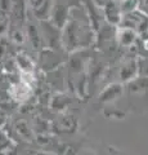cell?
I'll return each instance as SVG.
<instances>
[{"label": "cell", "mask_w": 148, "mask_h": 155, "mask_svg": "<svg viewBox=\"0 0 148 155\" xmlns=\"http://www.w3.org/2000/svg\"><path fill=\"white\" fill-rule=\"evenodd\" d=\"M30 92H31V88H30V84L26 83V81H21V83H18L16 87H13V91H12V93L13 96L16 97L17 100H26L28 94H30Z\"/></svg>", "instance_id": "obj_1"}]
</instances>
